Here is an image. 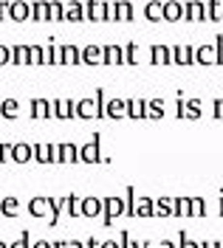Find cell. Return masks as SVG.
I'll use <instances>...</instances> for the list:
<instances>
[{
  "instance_id": "30bf717a",
  "label": "cell",
  "mask_w": 223,
  "mask_h": 248,
  "mask_svg": "<svg viewBox=\"0 0 223 248\" xmlns=\"http://www.w3.org/2000/svg\"><path fill=\"white\" fill-rule=\"evenodd\" d=\"M29 212H32L34 217H43L46 212H51V201H48V198H34L32 206H29Z\"/></svg>"
},
{
  "instance_id": "836d02e7",
  "label": "cell",
  "mask_w": 223,
  "mask_h": 248,
  "mask_svg": "<svg viewBox=\"0 0 223 248\" xmlns=\"http://www.w3.org/2000/svg\"><path fill=\"white\" fill-rule=\"evenodd\" d=\"M32 248H54V243H46V240H40V243H34Z\"/></svg>"
},
{
  "instance_id": "8992f818",
  "label": "cell",
  "mask_w": 223,
  "mask_h": 248,
  "mask_svg": "<svg viewBox=\"0 0 223 248\" xmlns=\"http://www.w3.org/2000/svg\"><path fill=\"white\" fill-rule=\"evenodd\" d=\"M85 12H88L91 20H105V17H108V6H105L102 0H88V3H85Z\"/></svg>"
},
{
  "instance_id": "2e32d148",
  "label": "cell",
  "mask_w": 223,
  "mask_h": 248,
  "mask_svg": "<svg viewBox=\"0 0 223 248\" xmlns=\"http://www.w3.org/2000/svg\"><path fill=\"white\" fill-rule=\"evenodd\" d=\"M34 161H40V164H54L51 147H48V144H34Z\"/></svg>"
},
{
  "instance_id": "6da1fadb",
  "label": "cell",
  "mask_w": 223,
  "mask_h": 248,
  "mask_svg": "<svg viewBox=\"0 0 223 248\" xmlns=\"http://www.w3.org/2000/svg\"><path fill=\"white\" fill-rule=\"evenodd\" d=\"M9 17L17 20V23H23V20L32 17V6H29L26 0H12V3H9Z\"/></svg>"
},
{
  "instance_id": "8fae6325",
  "label": "cell",
  "mask_w": 223,
  "mask_h": 248,
  "mask_svg": "<svg viewBox=\"0 0 223 248\" xmlns=\"http://www.w3.org/2000/svg\"><path fill=\"white\" fill-rule=\"evenodd\" d=\"M17 113H20L17 99H6V102H0V116H3V119H17Z\"/></svg>"
},
{
  "instance_id": "3957f363",
  "label": "cell",
  "mask_w": 223,
  "mask_h": 248,
  "mask_svg": "<svg viewBox=\"0 0 223 248\" xmlns=\"http://www.w3.org/2000/svg\"><path fill=\"white\" fill-rule=\"evenodd\" d=\"M80 161H88V164L105 161V158H99V136H96L94 141H88L85 147H80Z\"/></svg>"
},
{
  "instance_id": "d6986e66",
  "label": "cell",
  "mask_w": 223,
  "mask_h": 248,
  "mask_svg": "<svg viewBox=\"0 0 223 248\" xmlns=\"http://www.w3.org/2000/svg\"><path fill=\"white\" fill-rule=\"evenodd\" d=\"M60 150H63V164H74V161H80V150H77L74 144H60Z\"/></svg>"
},
{
  "instance_id": "83f0119b",
  "label": "cell",
  "mask_w": 223,
  "mask_h": 248,
  "mask_svg": "<svg viewBox=\"0 0 223 248\" xmlns=\"http://www.w3.org/2000/svg\"><path fill=\"white\" fill-rule=\"evenodd\" d=\"M9 248H32V246H29V232H23V234H20V240H15Z\"/></svg>"
},
{
  "instance_id": "74e56055",
  "label": "cell",
  "mask_w": 223,
  "mask_h": 248,
  "mask_svg": "<svg viewBox=\"0 0 223 248\" xmlns=\"http://www.w3.org/2000/svg\"><path fill=\"white\" fill-rule=\"evenodd\" d=\"M99 248H116V246H113V243H105V246H99Z\"/></svg>"
},
{
  "instance_id": "ba28073f",
  "label": "cell",
  "mask_w": 223,
  "mask_h": 248,
  "mask_svg": "<svg viewBox=\"0 0 223 248\" xmlns=\"http://www.w3.org/2000/svg\"><path fill=\"white\" fill-rule=\"evenodd\" d=\"M51 102H48V99H34L32 102V116L34 119H48V116H54V113H51Z\"/></svg>"
},
{
  "instance_id": "e575fe53",
  "label": "cell",
  "mask_w": 223,
  "mask_h": 248,
  "mask_svg": "<svg viewBox=\"0 0 223 248\" xmlns=\"http://www.w3.org/2000/svg\"><path fill=\"white\" fill-rule=\"evenodd\" d=\"M68 248H85V246H82V243H77V240H71V243H68Z\"/></svg>"
},
{
  "instance_id": "52a82bcc",
  "label": "cell",
  "mask_w": 223,
  "mask_h": 248,
  "mask_svg": "<svg viewBox=\"0 0 223 248\" xmlns=\"http://www.w3.org/2000/svg\"><path fill=\"white\" fill-rule=\"evenodd\" d=\"M12 161H17V164L34 161V147H29V144H15V150H12Z\"/></svg>"
},
{
  "instance_id": "4dcf8cb0",
  "label": "cell",
  "mask_w": 223,
  "mask_h": 248,
  "mask_svg": "<svg viewBox=\"0 0 223 248\" xmlns=\"http://www.w3.org/2000/svg\"><path fill=\"white\" fill-rule=\"evenodd\" d=\"M150 212H153L150 201H142V206H139V215H150Z\"/></svg>"
},
{
  "instance_id": "9c48e42d",
  "label": "cell",
  "mask_w": 223,
  "mask_h": 248,
  "mask_svg": "<svg viewBox=\"0 0 223 248\" xmlns=\"http://www.w3.org/2000/svg\"><path fill=\"white\" fill-rule=\"evenodd\" d=\"M48 15H51V3H48V0H37V3H32V17L37 20V23L48 20Z\"/></svg>"
},
{
  "instance_id": "f546056e",
  "label": "cell",
  "mask_w": 223,
  "mask_h": 248,
  "mask_svg": "<svg viewBox=\"0 0 223 248\" xmlns=\"http://www.w3.org/2000/svg\"><path fill=\"white\" fill-rule=\"evenodd\" d=\"M43 51H46V65H51V62H54V46H43Z\"/></svg>"
},
{
  "instance_id": "1f68e13d",
  "label": "cell",
  "mask_w": 223,
  "mask_h": 248,
  "mask_svg": "<svg viewBox=\"0 0 223 248\" xmlns=\"http://www.w3.org/2000/svg\"><path fill=\"white\" fill-rule=\"evenodd\" d=\"M130 110H133L130 116H144V113H142V105H139V102H133V105H130Z\"/></svg>"
},
{
  "instance_id": "603a6c76",
  "label": "cell",
  "mask_w": 223,
  "mask_h": 248,
  "mask_svg": "<svg viewBox=\"0 0 223 248\" xmlns=\"http://www.w3.org/2000/svg\"><path fill=\"white\" fill-rule=\"evenodd\" d=\"M65 17V9L63 3H57V0H51V15H48V20H63Z\"/></svg>"
},
{
  "instance_id": "ffe728a7",
  "label": "cell",
  "mask_w": 223,
  "mask_h": 248,
  "mask_svg": "<svg viewBox=\"0 0 223 248\" xmlns=\"http://www.w3.org/2000/svg\"><path fill=\"white\" fill-rule=\"evenodd\" d=\"M82 17H85V6L82 3H71L65 9V20H82Z\"/></svg>"
},
{
  "instance_id": "7c38bea8",
  "label": "cell",
  "mask_w": 223,
  "mask_h": 248,
  "mask_svg": "<svg viewBox=\"0 0 223 248\" xmlns=\"http://www.w3.org/2000/svg\"><path fill=\"white\" fill-rule=\"evenodd\" d=\"M99 60H105V48H99V46H88L85 51H82V62H99Z\"/></svg>"
},
{
  "instance_id": "9a60e30c",
  "label": "cell",
  "mask_w": 223,
  "mask_h": 248,
  "mask_svg": "<svg viewBox=\"0 0 223 248\" xmlns=\"http://www.w3.org/2000/svg\"><path fill=\"white\" fill-rule=\"evenodd\" d=\"M48 201H51V223H48V226L54 229V226H60V212H63V206L68 203V198H63V201H57V198H48Z\"/></svg>"
},
{
  "instance_id": "cb8c5ba5",
  "label": "cell",
  "mask_w": 223,
  "mask_h": 248,
  "mask_svg": "<svg viewBox=\"0 0 223 248\" xmlns=\"http://www.w3.org/2000/svg\"><path fill=\"white\" fill-rule=\"evenodd\" d=\"M130 15H133V9H130L127 3H119V6H116V12H113V17H116V20H127Z\"/></svg>"
},
{
  "instance_id": "7402d4cb",
  "label": "cell",
  "mask_w": 223,
  "mask_h": 248,
  "mask_svg": "<svg viewBox=\"0 0 223 248\" xmlns=\"http://www.w3.org/2000/svg\"><path fill=\"white\" fill-rule=\"evenodd\" d=\"M43 60H46V51H43V46H29V62H32V65H40Z\"/></svg>"
},
{
  "instance_id": "44dd1931",
  "label": "cell",
  "mask_w": 223,
  "mask_h": 248,
  "mask_svg": "<svg viewBox=\"0 0 223 248\" xmlns=\"http://www.w3.org/2000/svg\"><path fill=\"white\" fill-rule=\"evenodd\" d=\"M68 215L71 217H82V201L77 195H68Z\"/></svg>"
},
{
  "instance_id": "d4e9b609",
  "label": "cell",
  "mask_w": 223,
  "mask_h": 248,
  "mask_svg": "<svg viewBox=\"0 0 223 248\" xmlns=\"http://www.w3.org/2000/svg\"><path fill=\"white\" fill-rule=\"evenodd\" d=\"M108 116H113V119L125 116V102H111V105H108Z\"/></svg>"
},
{
  "instance_id": "d590c367",
  "label": "cell",
  "mask_w": 223,
  "mask_h": 248,
  "mask_svg": "<svg viewBox=\"0 0 223 248\" xmlns=\"http://www.w3.org/2000/svg\"><path fill=\"white\" fill-rule=\"evenodd\" d=\"M54 248H68V243H63V240H60V243H54Z\"/></svg>"
},
{
  "instance_id": "5bb4252c",
  "label": "cell",
  "mask_w": 223,
  "mask_h": 248,
  "mask_svg": "<svg viewBox=\"0 0 223 248\" xmlns=\"http://www.w3.org/2000/svg\"><path fill=\"white\" fill-rule=\"evenodd\" d=\"M102 212V201H96V198H85L82 201V215L85 217H96Z\"/></svg>"
},
{
  "instance_id": "8d00e7d4",
  "label": "cell",
  "mask_w": 223,
  "mask_h": 248,
  "mask_svg": "<svg viewBox=\"0 0 223 248\" xmlns=\"http://www.w3.org/2000/svg\"><path fill=\"white\" fill-rule=\"evenodd\" d=\"M88 248H99V243L96 240H88Z\"/></svg>"
},
{
  "instance_id": "277c9868",
  "label": "cell",
  "mask_w": 223,
  "mask_h": 248,
  "mask_svg": "<svg viewBox=\"0 0 223 248\" xmlns=\"http://www.w3.org/2000/svg\"><path fill=\"white\" fill-rule=\"evenodd\" d=\"M77 116H80V119H96V116H99V105H96V99L94 102H91V99L77 102Z\"/></svg>"
},
{
  "instance_id": "f1b7e54d",
  "label": "cell",
  "mask_w": 223,
  "mask_h": 248,
  "mask_svg": "<svg viewBox=\"0 0 223 248\" xmlns=\"http://www.w3.org/2000/svg\"><path fill=\"white\" fill-rule=\"evenodd\" d=\"M12 60V48H6V46H0V65H6V62Z\"/></svg>"
},
{
  "instance_id": "f35d334b",
  "label": "cell",
  "mask_w": 223,
  "mask_h": 248,
  "mask_svg": "<svg viewBox=\"0 0 223 248\" xmlns=\"http://www.w3.org/2000/svg\"><path fill=\"white\" fill-rule=\"evenodd\" d=\"M0 248H9V246H6V243H0Z\"/></svg>"
},
{
  "instance_id": "e0dca14e",
  "label": "cell",
  "mask_w": 223,
  "mask_h": 248,
  "mask_svg": "<svg viewBox=\"0 0 223 248\" xmlns=\"http://www.w3.org/2000/svg\"><path fill=\"white\" fill-rule=\"evenodd\" d=\"M82 62V51H77L74 46H63V65H77Z\"/></svg>"
},
{
  "instance_id": "ac0fdd59",
  "label": "cell",
  "mask_w": 223,
  "mask_h": 248,
  "mask_svg": "<svg viewBox=\"0 0 223 248\" xmlns=\"http://www.w3.org/2000/svg\"><path fill=\"white\" fill-rule=\"evenodd\" d=\"M12 62H15V65H29V46L12 48Z\"/></svg>"
},
{
  "instance_id": "4316f807",
  "label": "cell",
  "mask_w": 223,
  "mask_h": 248,
  "mask_svg": "<svg viewBox=\"0 0 223 248\" xmlns=\"http://www.w3.org/2000/svg\"><path fill=\"white\" fill-rule=\"evenodd\" d=\"M119 60H122V54H119L113 46H108V51H105V62H119Z\"/></svg>"
},
{
  "instance_id": "5b68a950",
  "label": "cell",
  "mask_w": 223,
  "mask_h": 248,
  "mask_svg": "<svg viewBox=\"0 0 223 248\" xmlns=\"http://www.w3.org/2000/svg\"><path fill=\"white\" fill-rule=\"evenodd\" d=\"M102 209H105V226L111 223V217H116V215L125 212V206H122L119 198H108V201H102Z\"/></svg>"
},
{
  "instance_id": "d6a6232c",
  "label": "cell",
  "mask_w": 223,
  "mask_h": 248,
  "mask_svg": "<svg viewBox=\"0 0 223 248\" xmlns=\"http://www.w3.org/2000/svg\"><path fill=\"white\" fill-rule=\"evenodd\" d=\"M9 15V3H6V0H0V17H6Z\"/></svg>"
},
{
  "instance_id": "4fadbf2b",
  "label": "cell",
  "mask_w": 223,
  "mask_h": 248,
  "mask_svg": "<svg viewBox=\"0 0 223 248\" xmlns=\"http://www.w3.org/2000/svg\"><path fill=\"white\" fill-rule=\"evenodd\" d=\"M20 206H17V198H3L0 201V215L3 217H17Z\"/></svg>"
},
{
  "instance_id": "7a4b0ae2",
  "label": "cell",
  "mask_w": 223,
  "mask_h": 248,
  "mask_svg": "<svg viewBox=\"0 0 223 248\" xmlns=\"http://www.w3.org/2000/svg\"><path fill=\"white\" fill-rule=\"evenodd\" d=\"M51 108H54V116H57V119H71V116H77V102H71V99L51 102Z\"/></svg>"
},
{
  "instance_id": "484cf974",
  "label": "cell",
  "mask_w": 223,
  "mask_h": 248,
  "mask_svg": "<svg viewBox=\"0 0 223 248\" xmlns=\"http://www.w3.org/2000/svg\"><path fill=\"white\" fill-rule=\"evenodd\" d=\"M12 150H15V144H0V164L12 161Z\"/></svg>"
}]
</instances>
